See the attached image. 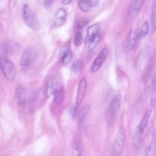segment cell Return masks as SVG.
<instances>
[{"mask_svg": "<svg viewBox=\"0 0 156 156\" xmlns=\"http://www.w3.org/2000/svg\"><path fill=\"white\" fill-rule=\"evenodd\" d=\"M37 56V51L35 47L29 46L23 51L20 64L21 69L24 71L28 69L33 65Z\"/></svg>", "mask_w": 156, "mask_h": 156, "instance_id": "6da1fadb", "label": "cell"}, {"mask_svg": "<svg viewBox=\"0 0 156 156\" xmlns=\"http://www.w3.org/2000/svg\"><path fill=\"white\" fill-rule=\"evenodd\" d=\"M23 17L26 24L30 28L37 30L39 27V22L35 12L28 5H24L23 9Z\"/></svg>", "mask_w": 156, "mask_h": 156, "instance_id": "7a4b0ae2", "label": "cell"}, {"mask_svg": "<svg viewBox=\"0 0 156 156\" xmlns=\"http://www.w3.org/2000/svg\"><path fill=\"white\" fill-rule=\"evenodd\" d=\"M126 138V132L121 126L114 140L112 150V156H120L124 146Z\"/></svg>", "mask_w": 156, "mask_h": 156, "instance_id": "3957f363", "label": "cell"}, {"mask_svg": "<svg viewBox=\"0 0 156 156\" xmlns=\"http://www.w3.org/2000/svg\"><path fill=\"white\" fill-rule=\"evenodd\" d=\"M0 65L6 79L10 81H13L16 77V71L12 62L5 58L1 57Z\"/></svg>", "mask_w": 156, "mask_h": 156, "instance_id": "277c9868", "label": "cell"}, {"mask_svg": "<svg viewBox=\"0 0 156 156\" xmlns=\"http://www.w3.org/2000/svg\"><path fill=\"white\" fill-rule=\"evenodd\" d=\"M1 51L7 55H13L17 53L19 51L20 47L16 42L12 41H7L1 45Z\"/></svg>", "mask_w": 156, "mask_h": 156, "instance_id": "5b68a950", "label": "cell"}, {"mask_svg": "<svg viewBox=\"0 0 156 156\" xmlns=\"http://www.w3.org/2000/svg\"><path fill=\"white\" fill-rule=\"evenodd\" d=\"M122 95L120 94L115 95L112 99L109 107L110 116L115 117L118 113L120 108Z\"/></svg>", "mask_w": 156, "mask_h": 156, "instance_id": "8992f818", "label": "cell"}, {"mask_svg": "<svg viewBox=\"0 0 156 156\" xmlns=\"http://www.w3.org/2000/svg\"><path fill=\"white\" fill-rule=\"evenodd\" d=\"M108 50L106 48L102 49L93 62L90 67V71L95 73L101 67L108 54Z\"/></svg>", "mask_w": 156, "mask_h": 156, "instance_id": "52a82bcc", "label": "cell"}, {"mask_svg": "<svg viewBox=\"0 0 156 156\" xmlns=\"http://www.w3.org/2000/svg\"><path fill=\"white\" fill-rule=\"evenodd\" d=\"M152 110L149 109L144 114L139 124L136 129V134L137 136H139L143 134L147 125Z\"/></svg>", "mask_w": 156, "mask_h": 156, "instance_id": "ba28073f", "label": "cell"}, {"mask_svg": "<svg viewBox=\"0 0 156 156\" xmlns=\"http://www.w3.org/2000/svg\"><path fill=\"white\" fill-rule=\"evenodd\" d=\"M138 35V27L131 30L125 44V49L126 50L129 51L133 48L136 43Z\"/></svg>", "mask_w": 156, "mask_h": 156, "instance_id": "9c48e42d", "label": "cell"}, {"mask_svg": "<svg viewBox=\"0 0 156 156\" xmlns=\"http://www.w3.org/2000/svg\"><path fill=\"white\" fill-rule=\"evenodd\" d=\"M15 96L18 105L23 108L26 101V96L25 91L21 85L17 86L15 90Z\"/></svg>", "mask_w": 156, "mask_h": 156, "instance_id": "30bf717a", "label": "cell"}, {"mask_svg": "<svg viewBox=\"0 0 156 156\" xmlns=\"http://www.w3.org/2000/svg\"><path fill=\"white\" fill-rule=\"evenodd\" d=\"M144 1L142 0L134 1L130 6L128 12L129 16L132 18H134L138 15L143 5Z\"/></svg>", "mask_w": 156, "mask_h": 156, "instance_id": "8fae6325", "label": "cell"}, {"mask_svg": "<svg viewBox=\"0 0 156 156\" xmlns=\"http://www.w3.org/2000/svg\"><path fill=\"white\" fill-rule=\"evenodd\" d=\"M87 85V80L86 78H83L80 82L78 88L76 100V103L79 105L82 101L84 98Z\"/></svg>", "mask_w": 156, "mask_h": 156, "instance_id": "7c38bea8", "label": "cell"}, {"mask_svg": "<svg viewBox=\"0 0 156 156\" xmlns=\"http://www.w3.org/2000/svg\"><path fill=\"white\" fill-rule=\"evenodd\" d=\"M58 81L56 78L54 76L50 77L48 79L46 86V96L49 97L55 94L57 90Z\"/></svg>", "mask_w": 156, "mask_h": 156, "instance_id": "4fadbf2b", "label": "cell"}, {"mask_svg": "<svg viewBox=\"0 0 156 156\" xmlns=\"http://www.w3.org/2000/svg\"><path fill=\"white\" fill-rule=\"evenodd\" d=\"M101 29L99 23H95L89 27L87 29V35L85 38L84 42L88 43L98 34Z\"/></svg>", "mask_w": 156, "mask_h": 156, "instance_id": "5bb4252c", "label": "cell"}, {"mask_svg": "<svg viewBox=\"0 0 156 156\" xmlns=\"http://www.w3.org/2000/svg\"><path fill=\"white\" fill-rule=\"evenodd\" d=\"M66 16V12L65 9L63 8L58 9L51 27H56L62 24L65 20Z\"/></svg>", "mask_w": 156, "mask_h": 156, "instance_id": "9a60e30c", "label": "cell"}, {"mask_svg": "<svg viewBox=\"0 0 156 156\" xmlns=\"http://www.w3.org/2000/svg\"><path fill=\"white\" fill-rule=\"evenodd\" d=\"M82 149L80 142L77 140L73 141L71 156H82Z\"/></svg>", "mask_w": 156, "mask_h": 156, "instance_id": "2e32d148", "label": "cell"}, {"mask_svg": "<svg viewBox=\"0 0 156 156\" xmlns=\"http://www.w3.org/2000/svg\"><path fill=\"white\" fill-rule=\"evenodd\" d=\"M37 97V93L34 92L29 97L28 101V108L29 111L31 112H32L35 110Z\"/></svg>", "mask_w": 156, "mask_h": 156, "instance_id": "e0dca14e", "label": "cell"}, {"mask_svg": "<svg viewBox=\"0 0 156 156\" xmlns=\"http://www.w3.org/2000/svg\"><path fill=\"white\" fill-rule=\"evenodd\" d=\"M90 106L88 105H84L80 109L78 115L79 121L80 122H82L88 114Z\"/></svg>", "mask_w": 156, "mask_h": 156, "instance_id": "ac0fdd59", "label": "cell"}, {"mask_svg": "<svg viewBox=\"0 0 156 156\" xmlns=\"http://www.w3.org/2000/svg\"><path fill=\"white\" fill-rule=\"evenodd\" d=\"M78 3L80 9L84 12H88L92 8L89 0L79 1Z\"/></svg>", "mask_w": 156, "mask_h": 156, "instance_id": "d6986e66", "label": "cell"}, {"mask_svg": "<svg viewBox=\"0 0 156 156\" xmlns=\"http://www.w3.org/2000/svg\"><path fill=\"white\" fill-rule=\"evenodd\" d=\"M149 29V26L148 21L146 20L142 25L139 32V35L141 39L144 38L147 35Z\"/></svg>", "mask_w": 156, "mask_h": 156, "instance_id": "ffe728a7", "label": "cell"}, {"mask_svg": "<svg viewBox=\"0 0 156 156\" xmlns=\"http://www.w3.org/2000/svg\"><path fill=\"white\" fill-rule=\"evenodd\" d=\"M64 97L63 88H61L57 90L54 94V101L56 104H60L62 102Z\"/></svg>", "mask_w": 156, "mask_h": 156, "instance_id": "44dd1931", "label": "cell"}, {"mask_svg": "<svg viewBox=\"0 0 156 156\" xmlns=\"http://www.w3.org/2000/svg\"><path fill=\"white\" fill-rule=\"evenodd\" d=\"M101 39V36L98 34L94 36L90 42L87 48L88 51H91L93 50L99 43Z\"/></svg>", "mask_w": 156, "mask_h": 156, "instance_id": "7402d4cb", "label": "cell"}, {"mask_svg": "<svg viewBox=\"0 0 156 156\" xmlns=\"http://www.w3.org/2000/svg\"><path fill=\"white\" fill-rule=\"evenodd\" d=\"M152 7L151 23L154 29L156 28V1L153 2Z\"/></svg>", "mask_w": 156, "mask_h": 156, "instance_id": "603a6c76", "label": "cell"}, {"mask_svg": "<svg viewBox=\"0 0 156 156\" xmlns=\"http://www.w3.org/2000/svg\"><path fill=\"white\" fill-rule=\"evenodd\" d=\"M62 63L63 65H68L71 61L73 58V54L70 49L62 57Z\"/></svg>", "mask_w": 156, "mask_h": 156, "instance_id": "cb8c5ba5", "label": "cell"}, {"mask_svg": "<svg viewBox=\"0 0 156 156\" xmlns=\"http://www.w3.org/2000/svg\"><path fill=\"white\" fill-rule=\"evenodd\" d=\"M83 36L80 32L77 31L74 36L73 43L74 45L76 47L80 46L83 41Z\"/></svg>", "mask_w": 156, "mask_h": 156, "instance_id": "d4e9b609", "label": "cell"}, {"mask_svg": "<svg viewBox=\"0 0 156 156\" xmlns=\"http://www.w3.org/2000/svg\"><path fill=\"white\" fill-rule=\"evenodd\" d=\"M80 62L79 60L74 62L72 65L71 69L74 73H77L80 71Z\"/></svg>", "mask_w": 156, "mask_h": 156, "instance_id": "484cf974", "label": "cell"}, {"mask_svg": "<svg viewBox=\"0 0 156 156\" xmlns=\"http://www.w3.org/2000/svg\"><path fill=\"white\" fill-rule=\"evenodd\" d=\"M151 50V47L148 45L144 48L141 51L140 56L141 57H146L149 54Z\"/></svg>", "mask_w": 156, "mask_h": 156, "instance_id": "4316f807", "label": "cell"}, {"mask_svg": "<svg viewBox=\"0 0 156 156\" xmlns=\"http://www.w3.org/2000/svg\"><path fill=\"white\" fill-rule=\"evenodd\" d=\"M88 23V21L86 19H82L80 20L78 23L77 27L78 29H82Z\"/></svg>", "mask_w": 156, "mask_h": 156, "instance_id": "83f0119b", "label": "cell"}, {"mask_svg": "<svg viewBox=\"0 0 156 156\" xmlns=\"http://www.w3.org/2000/svg\"><path fill=\"white\" fill-rule=\"evenodd\" d=\"M156 104V87L154 88L150 101V105L154 106Z\"/></svg>", "mask_w": 156, "mask_h": 156, "instance_id": "f1b7e54d", "label": "cell"}, {"mask_svg": "<svg viewBox=\"0 0 156 156\" xmlns=\"http://www.w3.org/2000/svg\"><path fill=\"white\" fill-rule=\"evenodd\" d=\"M78 107L76 105L72 107L70 109V112L73 117H75L77 113Z\"/></svg>", "mask_w": 156, "mask_h": 156, "instance_id": "f546056e", "label": "cell"}, {"mask_svg": "<svg viewBox=\"0 0 156 156\" xmlns=\"http://www.w3.org/2000/svg\"><path fill=\"white\" fill-rule=\"evenodd\" d=\"M70 50L68 45H65L62 47L60 51V54L62 57L64 54Z\"/></svg>", "mask_w": 156, "mask_h": 156, "instance_id": "4dcf8cb0", "label": "cell"}, {"mask_svg": "<svg viewBox=\"0 0 156 156\" xmlns=\"http://www.w3.org/2000/svg\"><path fill=\"white\" fill-rule=\"evenodd\" d=\"M53 1L52 0H44L43 4L44 7L46 9L48 8L52 3Z\"/></svg>", "mask_w": 156, "mask_h": 156, "instance_id": "1f68e13d", "label": "cell"}, {"mask_svg": "<svg viewBox=\"0 0 156 156\" xmlns=\"http://www.w3.org/2000/svg\"><path fill=\"white\" fill-rule=\"evenodd\" d=\"M89 1L92 7L97 6L99 2V1L97 0H90Z\"/></svg>", "mask_w": 156, "mask_h": 156, "instance_id": "d6a6232c", "label": "cell"}, {"mask_svg": "<svg viewBox=\"0 0 156 156\" xmlns=\"http://www.w3.org/2000/svg\"><path fill=\"white\" fill-rule=\"evenodd\" d=\"M152 142L153 144L156 146V129L154 130L152 136Z\"/></svg>", "mask_w": 156, "mask_h": 156, "instance_id": "836d02e7", "label": "cell"}, {"mask_svg": "<svg viewBox=\"0 0 156 156\" xmlns=\"http://www.w3.org/2000/svg\"><path fill=\"white\" fill-rule=\"evenodd\" d=\"M72 1V0H65L62 1V3L65 5L69 4L71 3Z\"/></svg>", "mask_w": 156, "mask_h": 156, "instance_id": "e575fe53", "label": "cell"}, {"mask_svg": "<svg viewBox=\"0 0 156 156\" xmlns=\"http://www.w3.org/2000/svg\"><path fill=\"white\" fill-rule=\"evenodd\" d=\"M151 73L156 75V64L154 67Z\"/></svg>", "mask_w": 156, "mask_h": 156, "instance_id": "d590c367", "label": "cell"}]
</instances>
